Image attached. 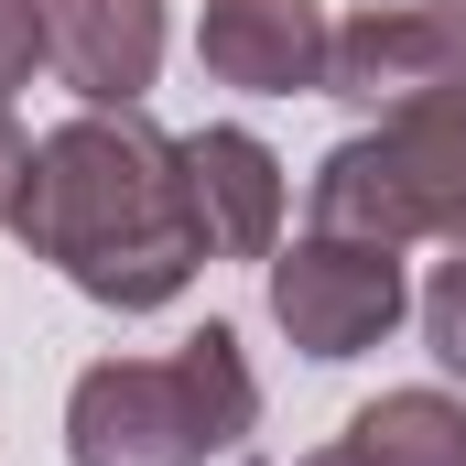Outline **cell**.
Here are the masks:
<instances>
[{"mask_svg": "<svg viewBox=\"0 0 466 466\" xmlns=\"http://www.w3.org/2000/svg\"><path fill=\"white\" fill-rule=\"evenodd\" d=\"M174 380H185V401H196L207 456H238V445H249V423H260V380H249L238 337H228V326H196V337L174 348Z\"/></svg>", "mask_w": 466, "mask_h": 466, "instance_id": "11", "label": "cell"}, {"mask_svg": "<svg viewBox=\"0 0 466 466\" xmlns=\"http://www.w3.org/2000/svg\"><path fill=\"white\" fill-rule=\"evenodd\" d=\"M185 196H196V228L207 260H271L282 249V152L260 130H185Z\"/></svg>", "mask_w": 466, "mask_h": 466, "instance_id": "6", "label": "cell"}, {"mask_svg": "<svg viewBox=\"0 0 466 466\" xmlns=\"http://www.w3.org/2000/svg\"><path fill=\"white\" fill-rule=\"evenodd\" d=\"M11 238L55 260L87 304L152 315L207 271V228L185 196V141L141 109H76L33 141V185L11 207Z\"/></svg>", "mask_w": 466, "mask_h": 466, "instance_id": "1", "label": "cell"}, {"mask_svg": "<svg viewBox=\"0 0 466 466\" xmlns=\"http://www.w3.org/2000/svg\"><path fill=\"white\" fill-rule=\"evenodd\" d=\"M466 87V11L456 0H369L337 22V55H326V98L358 109H412V98H456Z\"/></svg>", "mask_w": 466, "mask_h": 466, "instance_id": "3", "label": "cell"}, {"mask_svg": "<svg viewBox=\"0 0 466 466\" xmlns=\"http://www.w3.org/2000/svg\"><path fill=\"white\" fill-rule=\"evenodd\" d=\"M304 466H358V456H348V445H326V456H304Z\"/></svg>", "mask_w": 466, "mask_h": 466, "instance_id": "15", "label": "cell"}, {"mask_svg": "<svg viewBox=\"0 0 466 466\" xmlns=\"http://www.w3.org/2000/svg\"><path fill=\"white\" fill-rule=\"evenodd\" d=\"M22 185H33V130L0 109V228H11V207H22Z\"/></svg>", "mask_w": 466, "mask_h": 466, "instance_id": "14", "label": "cell"}, {"mask_svg": "<svg viewBox=\"0 0 466 466\" xmlns=\"http://www.w3.org/2000/svg\"><path fill=\"white\" fill-rule=\"evenodd\" d=\"M44 66L87 109H141L163 76V0H44Z\"/></svg>", "mask_w": 466, "mask_h": 466, "instance_id": "7", "label": "cell"}, {"mask_svg": "<svg viewBox=\"0 0 466 466\" xmlns=\"http://www.w3.org/2000/svg\"><path fill=\"white\" fill-rule=\"evenodd\" d=\"M326 55H337L326 0H207V22H196V66L218 87H249V98L326 87Z\"/></svg>", "mask_w": 466, "mask_h": 466, "instance_id": "5", "label": "cell"}, {"mask_svg": "<svg viewBox=\"0 0 466 466\" xmlns=\"http://www.w3.org/2000/svg\"><path fill=\"white\" fill-rule=\"evenodd\" d=\"M66 456L76 466H207L196 401L174 358H98L66 390Z\"/></svg>", "mask_w": 466, "mask_h": 466, "instance_id": "4", "label": "cell"}, {"mask_svg": "<svg viewBox=\"0 0 466 466\" xmlns=\"http://www.w3.org/2000/svg\"><path fill=\"white\" fill-rule=\"evenodd\" d=\"M33 66H44V0H0V109L11 87H33Z\"/></svg>", "mask_w": 466, "mask_h": 466, "instance_id": "13", "label": "cell"}, {"mask_svg": "<svg viewBox=\"0 0 466 466\" xmlns=\"http://www.w3.org/2000/svg\"><path fill=\"white\" fill-rule=\"evenodd\" d=\"M358 466H466V401L456 390H380L348 412Z\"/></svg>", "mask_w": 466, "mask_h": 466, "instance_id": "10", "label": "cell"}, {"mask_svg": "<svg viewBox=\"0 0 466 466\" xmlns=\"http://www.w3.org/2000/svg\"><path fill=\"white\" fill-rule=\"evenodd\" d=\"M412 315V282H401V249H369V238H326L304 228L293 249H271V326L304 358H358L380 348L390 326Z\"/></svg>", "mask_w": 466, "mask_h": 466, "instance_id": "2", "label": "cell"}, {"mask_svg": "<svg viewBox=\"0 0 466 466\" xmlns=\"http://www.w3.org/2000/svg\"><path fill=\"white\" fill-rule=\"evenodd\" d=\"M315 228L326 238H369V249H412V207H401V185H390L380 130H348V141L315 163Z\"/></svg>", "mask_w": 466, "mask_h": 466, "instance_id": "9", "label": "cell"}, {"mask_svg": "<svg viewBox=\"0 0 466 466\" xmlns=\"http://www.w3.org/2000/svg\"><path fill=\"white\" fill-rule=\"evenodd\" d=\"M380 152H390L401 207H412V238H456L466 249V87L390 109L380 119Z\"/></svg>", "mask_w": 466, "mask_h": 466, "instance_id": "8", "label": "cell"}, {"mask_svg": "<svg viewBox=\"0 0 466 466\" xmlns=\"http://www.w3.org/2000/svg\"><path fill=\"white\" fill-rule=\"evenodd\" d=\"M423 348L466 380V249H456V260H434V282H423Z\"/></svg>", "mask_w": 466, "mask_h": 466, "instance_id": "12", "label": "cell"}]
</instances>
